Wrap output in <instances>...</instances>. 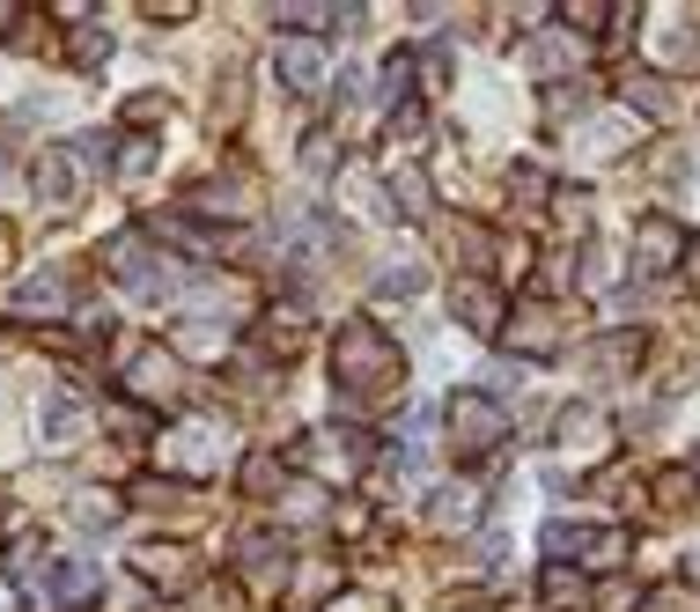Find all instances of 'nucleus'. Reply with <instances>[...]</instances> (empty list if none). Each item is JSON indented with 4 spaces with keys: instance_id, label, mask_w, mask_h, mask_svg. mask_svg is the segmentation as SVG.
I'll return each mask as SVG.
<instances>
[{
    "instance_id": "obj_4",
    "label": "nucleus",
    "mask_w": 700,
    "mask_h": 612,
    "mask_svg": "<svg viewBox=\"0 0 700 612\" xmlns=\"http://www.w3.org/2000/svg\"><path fill=\"white\" fill-rule=\"evenodd\" d=\"M185 568H193V561H185L177 546H141V576H147V583H169V590H177V583H185Z\"/></svg>"
},
{
    "instance_id": "obj_9",
    "label": "nucleus",
    "mask_w": 700,
    "mask_h": 612,
    "mask_svg": "<svg viewBox=\"0 0 700 612\" xmlns=\"http://www.w3.org/2000/svg\"><path fill=\"white\" fill-rule=\"evenodd\" d=\"M169 384H177L169 354H147V362H133V392H169Z\"/></svg>"
},
{
    "instance_id": "obj_7",
    "label": "nucleus",
    "mask_w": 700,
    "mask_h": 612,
    "mask_svg": "<svg viewBox=\"0 0 700 612\" xmlns=\"http://www.w3.org/2000/svg\"><path fill=\"white\" fill-rule=\"evenodd\" d=\"M67 273H37V281H30L23 288V310H59V303H67Z\"/></svg>"
},
{
    "instance_id": "obj_11",
    "label": "nucleus",
    "mask_w": 700,
    "mask_h": 612,
    "mask_svg": "<svg viewBox=\"0 0 700 612\" xmlns=\"http://www.w3.org/2000/svg\"><path fill=\"white\" fill-rule=\"evenodd\" d=\"M671 251H678L671 221H649V229H642V259H649V266H664V259H671Z\"/></svg>"
},
{
    "instance_id": "obj_5",
    "label": "nucleus",
    "mask_w": 700,
    "mask_h": 612,
    "mask_svg": "<svg viewBox=\"0 0 700 612\" xmlns=\"http://www.w3.org/2000/svg\"><path fill=\"white\" fill-rule=\"evenodd\" d=\"M281 74H288V81H317V74H325L310 37H288V45H281Z\"/></svg>"
},
{
    "instance_id": "obj_6",
    "label": "nucleus",
    "mask_w": 700,
    "mask_h": 612,
    "mask_svg": "<svg viewBox=\"0 0 700 612\" xmlns=\"http://www.w3.org/2000/svg\"><path fill=\"white\" fill-rule=\"evenodd\" d=\"M52 598H59V605L97 598V568H89V561H67V568H59V583H52Z\"/></svg>"
},
{
    "instance_id": "obj_14",
    "label": "nucleus",
    "mask_w": 700,
    "mask_h": 612,
    "mask_svg": "<svg viewBox=\"0 0 700 612\" xmlns=\"http://www.w3.org/2000/svg\"><path fill=\"white\" fill-rule=\"evenodd\" d=\"M693 266H700V251H693Z\"/></svg>"
},
{
    "instance_id": "obj_13",
    "label": "nucleus",
    "mask_w": 700,
    "mask_h": 612,
    "mask_svg": "<svg viewBox=\"0 0 700 612\" xmlns=\"http://www.w3.org/2000/svg\"><path fill=\"white\" fill-rule=\"evenodd\" d=\"M376 288H384V295H413V288H420V273H413V266H391Z\"/></svg>"
},
{
    "instance_id": "obj_15",
    "label": "nucleus",
    "mask_w": 700,
    "mask_h": 612,
    "mask_svg": "<svg viewBox=\"0 0 700 612\" xmlns=\"http://www.w3.org/2000/svg\"><path fill=\"white\" fill-rule=\"evenodd\" d=\"M0 516H8V510H0Z\"/></svg>"
},
{
    "instance_id": "obj_10",
    "label": "nucleus",
    "mask_w": 700,
    "mask_h": 612,
    "mask_svg": "<svg viewBox=\"0 0 700 612\" xmlns=\"http://www.w3.org/2000/svg\"><path fill=\"white\" fill-rule=\"evenodd\" d=\"M81 420H89V414H81V398H67V392H59V398L45 406V436H74Z\"/></svg>"
},
{
    "instance_id": "obj_12",
    "label": "nucleus",
    "mask_w": 700,
    "mask_h": 612,
    "mask_svg": "<svg viewBox=\"0 0 700 612\" xmlns=\"http://www.w3.org/2000/svg\"><path fill=\"white\" fill-rule=\"evenodd\" d=\"M81 524H89V532H111V524H119V502H111V494H81Z\"/></svg>"
},
{
    "instance_id": "obj_8",
    "label": "nucleus",
    "mask_w": 700,
    "mask_h": 612,
    "mask_svg": "<svg viewBox=\"0 0 700 612\" xmlns=\"http://www.w3.org/2000/svg\"><path fill=\"white\" fill-rule=\"evenodd\" d=\"M472 510H480V488H450V494H435V524H472Z\"/></svg>"
},
{
    "instance_id": "obj_3",
    "label": "nucleus",
    "mask_w": 700,
    "mask_h": 612,
    "mask_svg": "<svg viewBox=\"0 0 700 612\" xmlns=\"http://www.w3.org/2000/svg\"><path fill=\"white\" fill-rule=\"evenodd\" d=\"M221 428L215 420H185V436H177V458H185V466H215V450H221Z\"/></svg>"
},
{
    "instance_id": "obj_1",
    "label": "nucleus",
    "mask_w": 700,
    "mask_h": 612,
    "mask_svg": "<svg viewBox=\"0 0 700 612\" xmlns=\"http://www.w3.org/2000/svg\"><path fill=\"white\" fill-rule=\"evenodd\" d=\"M81 185H89V171H81V155H74V147H52L45 163H37V199H45V207H74Z\"/></svg>"
},
{
    "instance_id": "obj_2",
    "label": "nucleus",
    "mask_w": 700,
    "mask_h": 612,
    "mask_svg": "<svg viewBox=\"0 0 700 612\" xmlns=\"http://www.w3.org/2000/svg\"><path fill=\"white\" fill-rule=\"evenodd\" d=\"M450 428H458V436H472V442H494V436H502V414H494L480 392H464L458 406H450Z\"/></svg>"
}]
</instances>
